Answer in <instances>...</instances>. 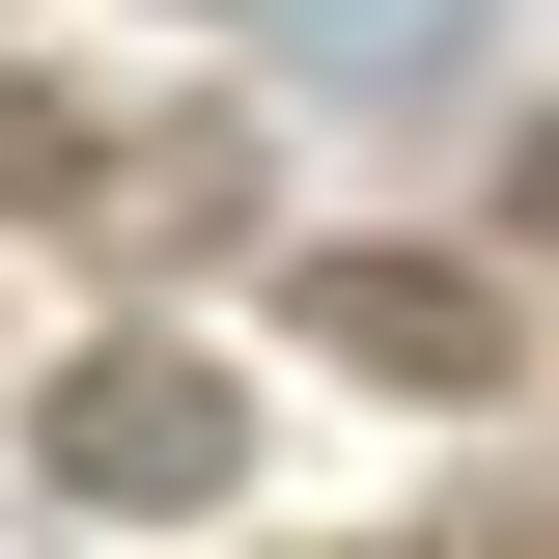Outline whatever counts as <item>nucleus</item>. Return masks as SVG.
<instances>
[{"mask_svg": "<svg viewBox=\"0 0 559 559\" xmlns=\"http://www.w3.org/2000/svg\"><path fill=\"white\" fill-rule=\"evenodd\" d=\"M28 197H112V140H84V84L0 57V224H28Z\"/></svg>", "mask_w": 559, "mask_h": 559, "instance_id": "nucleus-4", "label": "nucleus"}, {"mask_svg": "<svg viewBox=\"0 0 559 559\" xmlns=\"http://www.w3.org/2000/svg\"><path fill=\"white\" fill-rule=\"evenodd\" d=\"M252 57H308V84H448L476 57V0H224Z\"/></svg>", "mask_w": 559, "mask_h": 559, "instance_id": "nucleus-3", "label": "nucleus"}, {"mask_svg": "<svg viewBox=\"0 0 559 559\" xmlns=\"http://www.w3.org/2000/svg\"><path fill=\"white\" fill-rule=\"evenodd\" d=\"M280 336L364 364V392H503V364H532L476 252H280Z\"/></svg>", "mask_w": 559, "mask_h": 559, "instance_id": "nucleus-2", "label": "nucleus"}, {"mask_svg": "<svg viewBox=\"0 0 559 559\" xmlns=\"http://www.w3.org/2000/svg\"><path fill=\"white\" fill-rule=\"evenodd\" d=\"M28 448H57V503H224L252 476V392H224L197 336H84L57 392H28Z\"/></svg>", "mask_w": 559, "mask_h": 559, "instance_id": "nucleus-1", "label": "nucleus"}]
</instances>
